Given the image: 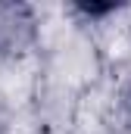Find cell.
Wrapping results in <instances>:
<instances>
[{"label": "cell", "instance_id": "cell-1", "mask_svg": "<svg viewBox=\"0 0 131 134\" xmlns=\"http://www.w3.org/2000/svg\"><path fill=\"white\" fill-rule=\"evenodd\" d=\"M37 41V22L28 3L3 0L0 3V56H19Z\"/></svg>", "mask_w": 131, "mask_h": 134}, {"label": "cell", "instance_id": "cell-2", "mask_svg": "<svg viewBox=\"0 0 131 134\" xmlns=\"http://www.w3.org/2000/svg\"><path fill=\"white\" fill-rule=\"evenodd\" d=\"M122 3H75L72 9L75 13H81V16H88V19H100V16H106V13H116Z\"/></svg>", "mask_w": 131, "mask_h": 134}]
</instances>
